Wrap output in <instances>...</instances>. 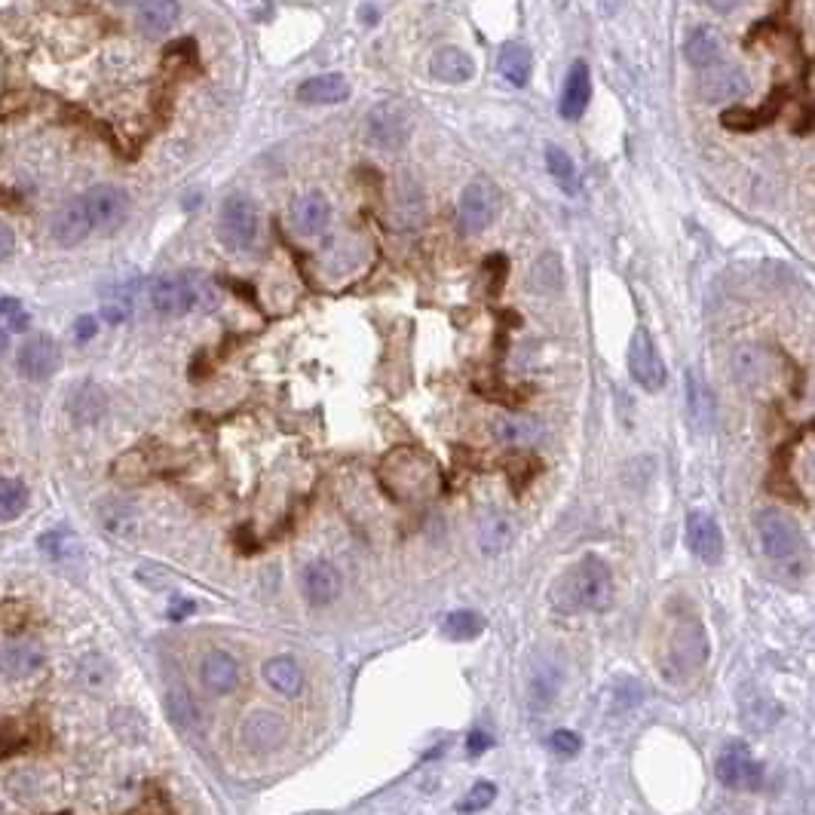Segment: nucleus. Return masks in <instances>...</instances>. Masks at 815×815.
Returning <instances> with one entry per match:
<instances>
[{
    "label": "nucleus",
    "mask_w": 815,
    "mask_h": 815,
    "mask_svg": "<svg viewBox=\"0 0 815 815\" xmlns=\"http://www.w3.org/2000/svg\"><path fill=\"white\" fill-rule=\"evenodd\" d=\"M699 95L705 102H736L751 95V77L736 65H711L699 77Z\"/></svg>",
    "instance_id": "obj_14"
},
{
    "label": "nucleus",
    "mask_w": 815,
    "mask_h": 815,
    "mask_svg": "<svg viewBox=\"0 0 815 815\" xmlns=\"http://www.w3.org/2000/svg\"><path fill=\"white\" fill-rule=\"evenodd\" d=\"M7 341H10V331H7V328H0V353L7 350Z\"/></svg>",
    "instance_id": "obj_49"
},
{
    "label": "nucleus",
    "mask_w": 815,
    "mask_h": 815,
    "mask_svg": "<svg viewBox=\"0 0 815 815\" xmlns=\"http://www.w3.org/2000/svg\"><path fill=\"white\" fill-rule=\"evenodd\" d=\"M50 233L59 246L71 249V246H80L83 239L92 233V221H89V212H86V203L83 197H74L68 203H62L50 221Z\"/></svg>",
    "instance_id": "obj_17"
},
{
    "label": "nucleus",
    "mask_w": 815,
    "mask_h": 815,
    "mask_svg": "<svg viewBox=\"0 0 815 815\" xmlns=\"http://www.w3.org/2000/svg\"><path fill=\"white\" fill-rule=\"evenodd\" d=\"M714 773H717V782L733 788V791H760L763 788V766L754 760V754L742 742H730L721 748L717 763H714Z\"/></svg>",
    "instance_id": "obj_7"
},
{
    "label": "nucleus",
    "mask_w": 815,
    "mask_h": 815,
    "mask_svg": "<svg viewBox=\"0 0 815 815\" xmlns=\"http://www.w3.org/2000/svg\"><path fill=\"white\" fill-rule=\"evenodd\" d=\"M500 209V190L488 178H472L460 194V227L466 233H482L494 224Z\"/></svg>",
    "instance_id": "obj_6"
},
{
    "label": "nucleus",
    "mask_w": 815,
    "mask_h": 815,
    "mask_svg": "<svg viewBox=\"0 0 815 815\" xmlns=\"http://www.w3.org/2000/svg\"><path fill=\"white\" fill-rule=\"evenodd\" d=\"M187 279H190V289H194V304L200 310H212L218 304V285L203 273H187Z\"/></svg>",
    "instance_id": "obj_42"
},
{
    "label": "nucleus",
    "mask_w": 815,
    "mask_h": 815,
    "mask_svg": "<svg viewBox=\"0 0 815 815\" xmlns=\"http://www.w3.org/2000/svg\"><path fill=\"white\" fill-rule=\"evenodd\" d=\"M380 478H383V488L396 500H423L439 485V472L433 460L411 448H399L383 460Z\"/></svg>",
    "instance_id": "obj_2"
},
{
    "label": "nucleus",
    "mask_w": 815,
    "mask_h": 815,
    "mask_svg": "<svg viewBox=\"0 0 815 815\" xmlns=\"http://www.w3.org/2000/svg\"><path fill=\"white\" fill-rule=\"evenodd\" d=\"M184 613H194V601H175V607L169 610V616H172L175 622H181Z\"/></svg>",
    "instance_id": "obj_48"
},
{
    "label": "nucleus",
    "mask_w": 815,
    "mask_h": 815,
    "mask_svg": "<svg viewBox=\"0 0 815 815\" xmlns=\"http://www.w3.org/2000/svg\"><path fill=\"white\" fill-rule=\"evenodd\" d=\"M629 374L647 393H659L665 387V362L647 328H638L629 341Z\"/></svg>",
    "instance_id": "obj_10"
},
{
    "label": "nucleus",
    "mask_w": 815,
    "mask_h": 815,
    "mask_svg": "<svg viewBox=\"0 0 815 815\" xmlns=\"http://www.w3.org/2000/svg\"><path fill=\"white\" fill-rule=\"evenodd\" d=\"M442 632L451 641H472V638H478L485 632V619L478 613H472V610H454V613L445 616Z\"/></svg>",
    "instance_id": "obj_35"
},
{
    "label": "nucleus",
    "mask_w": 815,
    "mask_h": 815,
    "mask_svg": "<svg viewBox=\"0 0 815 815\" xmlns=\"http://www.w3.org/2000/svg\"><path fill=\"white\" fill-rule=\"evenodd\" d=\"M426 218V200L423 187L414 175H396L390 200H387V224L393 230H417Z\"/></svg>",
    "instance_id": "obj_8"
},
{
    "label": "nucleus",
    "mask_w": 815,
    "mask_h": 815,
    "mask_svg": "<svg viewBox=\"0 0 815 815\" xmlns=\"http://www.w3.org/2000/svg\"><path fill=\"white\" fill-rule=\"evenodd\" d=\"M757 537H760L763 555L779 564H794L806 546L800 524L782 509H763L757 515Z\"/></svg>",
    "instance_id": "obj_5"
},
{
    "label": "nucleus",
    "mask_w": 815,
    "mask_h": 815,
    "mask_svg": "<svg viewBox=\"0 0 815 815\" xmlns=\"http://www.w3.org/2000/svg\"><path fill=\"white\" fill-rule=\"evenodd\" d=\"M92 230L99 233H114L126 218H129V197L126 190L117 184H95L83 194Z\"/></svg>",
    "instance_id": "obj_9"
},
{
    "label": "nucleus",
    "mask_w": 815,
    "mask_h": 815,
    "mask_svg": "<svg viewBox=\"0 0 815 815\" xmlns=\"http://www.w3.org/2000/svg\"><path fill=\"white\" fill-rule=\"evenodd\" d=\"M95 331H99V319L89 316V313L77 316V322H74V338H77L80 344L92 341V338H95Z\"/></svg>",
    "instance_id": "obj_44"
},
{
    "label": "nucleus",
    "mask_w": 815,
    "mask_h": 815,
    "mask_svg": "<svg viewBox=\"0 0 815 815\" xmlns=\"http://www.w3.org/2000/svg\"><path fill=\"white\" fill-rule=\"evenodd\" d=\"M28 325H31V316L22 307V301L0 298V328H7V331H28Z\"/></svg>",
    "instance_id": "obj_41"
},
{
    "label": "nucleus",
    "mask_w": 815,
    "mask_h": 815,
    "mask_svg": "<svg viewBox=\"0 0 815 815\" xmlns=\"http://www.w3.org/2000/svg\"><path fill=\"white\" fill-rule=\"evenodd\" d=\"M19 374L28 377V380H46L53 377L62 365V353H59V344L50 338V334H31L28 341H22L19 347Z\"/></svg>",
    "instance_id": "obj_15"
},
{
    "label": "nucleus",
    "mask_w": 815,
    "mask_h": 815,
    "mask_svg": "<svg viewBox=\"0 0 815 815\" xmlns=\"http://www.w3.org/2000/svg\"><path fill=\"white\" fill-rule=\"evenodd\" d=\"M105 393H102V387H95V383H89V380H83V383H77V387L71 390V396H68V411H71V417L77 420V423H83V426H89V423H95L99 420L102 414H105Z\"/></svg>",
    "instance_id": "obj_31"
},
{
    "label": "nucleus",
    "mask_w": 815,
    "mask_h": 815,
    "mask_svg": "<svg viewBox=\"0 0 815 815\" xmlns=\"http://www.w3.org/2000/svg\"><path fill=\"white\" fill-rule=\"evenodd\" d=\"M721 53H724V40H721V34H717L714 28H708V25L693 28L690 37H687V43H684V56H687V62H690L693 68H699V71L717 65Z\"/></svg>",
    "instance_id": "obj_28"
},
{
    "label": "nucleus",
    "mask_w": 815,
    "mask_h": 815,
    "mask_svg": "<svg viewBox=\"0 0 815 815\" xmlns=\"http://www.w3.org/2000/svg\"><path fill=\"white\" fill-rule=\"evenodd\" d=\"M28 491L19 478H0V521H13L25 512Z\"/></svg>",
    "instance_id": "obj_37"
},
{
    "label": "nucleus",
    "mask_w": 815,
    "mask_h": 815,
    "mask_svg": "<svg viewBox=\"0 0 815 815\" xmlns=\"http://www.w3.org/2000/svg\"><path fill=\"white\" fill-rule=\"evenodd\" d=\"M580 736L577 733H570V730H555L552 733V739H549V748L555 751V754H561V757H573L580 751Z\"/></svg>",
    "instance_id": "obj_43"
},
{
    "label": "nucleus",
    "mask_w": 815,
    "mask_h": 815,
    "mask_svg": "<svg viewBox=\"0 0 815 815\" xmlns=\"http://www.w3.org/2000/svg\"><path fill=\"white\" fill-rule=\"evenodd\" d=\"M151 307L160 316H187L190 310H197L194 304V289H190L187 273H163L151 282Z\"/></svg>",
    "instance_id": "obj_13"
},
{
    "label": "nucleus",
    "mask_w": 815,
    "mask_h": 815,
    "mask_svg": "<svg viewBox=\"0 0 815 815\" xmlns=\"http://www.w3.org/2000/svg\"><path fill=\"white\" fill-rule=\"evenodd\" d=\"M497 71L503 74L506 83L512 86H524L531 80V71H534V56L527 50L524 43H506L500 56H497Z\"/></svg>",
    "instance_id": "obj_32"
},
{
    "label": "nucleus",
    "mask_w": 815,
    "mask_h": 815,
    "mask_svg": "<svg viewBox=\"0 0 815 815\" xmlns=\"http://www.w3.org/2000/svg\"><path fill=\"white\" fill-rule=\"evenodd\" d=\"M414 132V111L405 99H383L365 114V135L377 151H402Z\"/></svg>",
    "instance_id": "obj_3"
},
{
    "label": "nucleus",
    "mask_w": 815,
    "mask_h": 815,
    "mask_svg": "<svg viewBox=\"0 0 815 815\" xmlns=\"http://www.w3.org/2000/svg\"><path fill=\"white\" fill-rule=\"evenodd\" d=\"M95 515H99L105 531L111 537H117V540H135L138 531H141V512L132 503L120 500V497L102 500L99 509H95Z\"/></svg>",
    "instance_id": "obj_22"
},
{
    "label": "nucleus",
    "mask_w": 815,
    "mask_h": 815,
    "mask_svg": "<svg viewBox=\"0 0 815 815\" xmlns=\"http://www.w3.org/2000/svg\"><path fill=\"white\" fill-rule=\"evenodd\" d=\"M429 71H433L436 80L457 86L475 77V59L466 50H460V46H439L433 59H429Z\"/></svg>",
    "instance_id": "obj_25"
},
{
    "label": "nucleus",
    "mask_w": 815,
    "mask_h": 815,
    "mask_svg": "<svg viewBox=\"0 0 815 815\" xmlns=\"http://www.w3.org/2000/svg\"><path fill=\"white\" fill-rule=\"evenodd\" d=\"M289 221L295 227V233L301 236H322L331 224V203L319 190H310V194H301L292 209H289Z\"/></svg>",
    "instance_id": "obj_18"
},
{
    "label": "nucleus",
    "mask_w": 815,
    "mask_h": 815,
    "mask_svg": "<svg viewBox=\"0 0 815 815\" xmlns=\"http://www.w3.org/2000/svg\"><path fill=\"white\" fill-rule=\"evenodd\" d=\"M546 169L567 190V194H577V166H573V160H570V154L564 148L546 145Z\"/></svg>",
    "instance_id": "obj_36"
},
{
    "label": "nucleus",
    "mask_w": 815,
    "mask_h": 815,
    "mask_svg": "<svg viewBox=\"0 0 815 815\" xmlns=\"http://www.w3.org/2000/svg\"><path fill=\"white\" fill-rule=\"evenodd\" d=\"M494 797H497V785L494 782H478V785H472L469 788V794L457 803V809L460 812H482V809H488L491 803H494Z\"/></svg>",
    "instance_id": "obj_40"
},
{
    "label": "nucleus",
    "mask_w": 815,
    "mask_h": 815,
    "mask_svg": "<svg viewBox=\"0 0 815 815\" xmlns=\"http://www.w3.org/2000/svg\"><path fill=\"white\" fill-rule=\"evenodd\" d=\"M301 586H304V595H307L310 604L325 607V604H331L334 598L341 595V573H338V567L328 564V561H313L304 570Z\"/></svg>",
    "instance_id": "obj_23"
},
{
    "label": "nucleus",
    "mask_w": 815,
    "mask_h": 815,
    "mask_svg": "<svg viewBox=\"0 0 815 815\" xmlns=\"http://www.w3.org/2000/svg\"><path fill=\"white\" fill-rule=\"evenodd\" d=\"M200 678H203L206 690H212L218 696L230 693L239 684V662L230 653H224V650H212L200 662Z\"/></svg>",
    "instance_id": "obj_27"
},
{
    "label": "nucleus",
    "mask_w": 815,
    "mask_h": 815,
    "mask_svg": "<svg viewBox=\"0 0 815 815\" xmlns=\"http://www.w3.org/2000/svg\"><path fill=\"white\" fill-rule=\"evenodd\" d=\"M466 748H469V754H482V751H488V748H491V736H488V733H482V730H475V733H469Z\"/></svg>",
    "instance_id": "obj_46"
},
{
    "label": "nucleus",
    "mask_w": 815,
    "mask_h": 815,
    "mask_svg": "<svg viewBox=\"0 0 815 815\" xmlns=\"http://www.w3.org/2000/svg\"><path fill=\"white\" fill-rule=\"evenodd\" d=\"M178 16H181L178 0H141L138 4V28L151 37L166 34L178 22Z\"/></svg>",
    "instance_id": "obj_29"
},
{
    "label": "nucleus",
    "mask_w": 815,
    "mask_h": 815,
    "mask_svg": "<svg viewBox=\"0 0 815 815\" xmlns=\"http://www.w3.org/2000/svg\"><path fill=\"white\" fill-rule=\"evenodd\" d=\"M298 99L304 105H341L350 99V80L341 74H319L298 86Z\"/></svg>",
    "instance_id": "obj_26"
},
{
    "label": "nucleus",
    "mask_w": 815,
    "mask_h": 815,
    "mask_svg": "<svg viewBox=\"0 0 815 815\" xmlns=\"http://www.w3.org/2000/svg\"><path fill=\"white\" fill-rule=\"evenodd\" d=\"M779 105H782V99H773L770 105H763L760 111H742V108H733V111H727L724 114V126L727 129H757V126H763V123H770L776 114H779Z\"/></svg>",
    "instance_id": "obj_38"
},
{
    "label": "nucleus",
    "mask_w": 815,
    "mask_h": 815,
    "mask_svg": "<svg viewBox=\"0 0 815 815\" xmlns=\"http://www.w3.org/2000/svg\"><path fill=\"white\" fill-rule=\"evenodd\" d=\"M708 659V635L696 619H687L668 641V665L675 675H690Z\"/></svg>",
    "instance_id": "obj_11"
},
{
    "label": "nucleus",
    "mask_w": 815,
    "mask_h": 815,
    "mask_svg": "<svg viewBox=\"0 0 815 815\" xmlns=\"http://www.w3.org/2000/svg\"><path fill=\"white\" fill-rule=\"evenodd\" d=\"M239 739H243V745L255 754H267V751H276L285 745V739H289V721H285L282 714L276 711H255L246 717V724L243 730H239Z\"/></svg>",
    "instance_id": "obj_12"
},
{
    "label": "nucleus",
    "mask_w": 815,
    "mask_h": 815,
    "mask_svg": "<svg viewBox=\"0 0 815 815\" xmlns=\"http://www.w3.org/2000/svg\"><path fill=\"white\" fill-rule=\"evenodd\" d=\"M733 374L739 383L757 390L770 380V356H766L760 347H739L733 353Z\"/></svg>",
    "instance_id": "obj_30"
},
{
    "label": "nucleus",
    "mask_w": 815,
    "mask_h": 815,
    "mask_svg": "<svg viewBox=\"0 0 815 815\" xmlns=\"http://www.w3.org/2000/svg\"><path fill=\"white\" fill-rule=\"evenodd\" d=\"M564 282V270H561V258L558 255H540L531 267V276H527V289L534 295H558Z\"/></svg>",
    "instance_id": "obj_34"
},
{
    "label": "nucleus",
    "mask_w": 815,
    "mask_h": 815,
    "mask_svg": "<svg viewBox=\"0 0 815 815\" xmlns=\"http://www.w3.org/2000/svg\"><path fill=\"white\" fill-rule=\"evenodd\" d=\"M549 601L558 613H601L613 604V573L598 555H586L552 583Z\"/></svg>",
    "instance_id": "obj_1"
},
{
    "label": "nucleus",
    "mask_w": 815,
    "mask_h": 815,
    "mask_svg": "<svg viewBox=\"0 0 815 815\" xmlns=\"http://www.w3.org/2000/svg\"><path fill=\"white\" fill-rule=\"evenodd\" d=\"M705 4H708L714 13H733V10L742 4V0H705Z\"/></svg>",
    "instance_id": "obj_47"
},
{
    "label": "nucleus",
    "mask_w": 815,
    "mask_h": 815,
    "mask_svg": "<svg viewBox=\"0 0 815 815\" xmlns=\"http://www.w3.org/2000/svg\"><path fill=\"white\" fill-rule=\"evenodd\" d=\"M491 436L506 448H531L534 442H540L543 426L531 414H497L491 420Z\"/></svg>",
    "instance_id": "obj_19"
},
{
    "label": "nucleus",
    "mask_w": 815,
    "mask_h": 815,
    "mask_svg": "<svg viewBox=\"0 0 815 815\" xmlns=\"http://www.w3.org/2000/svg\"><path fill=\"white\" fill-rule=\"evenodd\" d=\"M43 662H46V656H43L40 644H34V641L16 638V641L0 644V671H4L7 678H28L43 668Z\"/></svg>",
    "instance_id": "obj_20"
},
{
    "label": "nucleus",
    "mask_w": 815,
    "mask_h": 815,
    "mask_svg": "<svg viewBox=\"0 0 815 815\" xmlns=\"http://www.w3.org/2000/svg\"><path fill=\"white\" fill-rule=\"evenodd\" d=\"M684 390H687V414H690V423L699 429V433H708L711 423H714V396L708 390L705 377L696 371V368H687L684 374Z\"/></svg>",
    "instance_id": "obj_24"
},
{
    "label": "nucleus",
    "mask_w": 815,
    "mask_h": 815,
    "mask_svg": "<svg viewBox=\"0 0 815 815\" xmlns=\"http://www.w3.org/2000/svg\"><path fill=\"white\" fill-rule=\"evenodd\" d=\"M261 227V212L249 194H230L218 209V243L227 252H246L255 246Z\"/></svg>",
    "instance_id": "obj_4"
},
{
    "label": "nucleus",
    "mask_w": 815,
    "mask_h": 815,
    "mask_svg": "<svg viewBox=\"0 0 815 815\" xmlns=\"http://www.w3.org/2000/svg\"><path fill=\"white\" fill-rule=\"evenodd\" d=\"M166 708H169L172 721L178 727H194L197 724V702H194V696H190L181 684L166 693Z\"/></svg>",
    "instance_id": "obj_39"
},
{
    "label": "nucleus",
    "mask_w": 815,
    "mask_h": 815,
    "mask_svg": "<svg viewBox=\"0 0 815 815\" xmlns=\"http://www.w3.org/2000/svg\"><path fill=\"white\" fill-rule=\"evenodd\" d=\"M592 99V74L586 62H573L564 80V92H561V117L564 120H580L589 108Z\"/></svg>",
    "instance_id": "obj_21"
},
{
    "label": "nucleus",
    "mask_w": 815,
    "mask_h": 815,
    "mask_svg": "<svg viewBox=\"0 0 815 815\" xmlns=\"http://www.w3.org/2000/svg\"><path fill=\"white\" fill-rule=\"evenodd\" d=\"M687 546L705 564H721L724 558V534L708 512L687 515Z\"/></svg>",
    "instance_id": "obj_16"
},
{
    "label": "nucleus",
    "mask_w": 815,
    "mask_h": 815,
    "mask_svg": "<svg viewBox=\"0 0 815 815\" xmlns=\"http://www.w3.org/2000/svg\"><path fill=\"white\" fill-rule=\"evenodd\" d=\"M13 252H16V233L4 218H0V264H4Z\"/></svg>",
    "instance_id": "obj_45"
},
{
    "label": "nucleus",
    "mask_w": 815,
    "mask_h": 815,
    "mask_svg": "<svg viewBox=\"0 0 815 815\" xmlns=\"http://www.w3.org/2000/svg\"><path fill=\"white\" fill-rule=\"evenodd\" d=\"M117 4H132V0H117Z\"/></svg>",
    "instance_id": "obj_50"
},
{
    "label": "nucleus",
    "mask_w": 815,
    "mask_h": 815,
    "mask_svg": "<svg viewBox=\"0 0 815 815\" xmlns=\"http://www.w3.org/2000/svg\"><path fill=\"white\" fill-rule=\"evenodd\" d=\"M264 681L282 696H295L304 687V675L292 656H273L264 662Z\"/></svg>",
    "instance_id": "obj_33"
}]
</instances>
